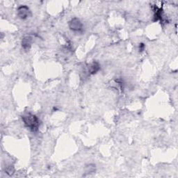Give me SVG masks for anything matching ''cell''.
Returning <instances> with one entry per match:
<instances>
[{
  "mask_svg": "<svg viewBox=\"0 0 178 178\" xmlns=\"http://www.w3.org/2000/svg\"><path fill=\"white\" fill-rule=\"evenodd\" d=\"M24 124L26 128L31 132H36L39 128L40 121L36 116L31 113L24 114L22 117Z\"/></svg>",
  "mask_w": 178,
  "mask_h": 178,
  "instance_id": "6da1fadb",
  "label": "cell"
},
{
  "mask_svg": "<svg viewBox=\"0 0 178 178\" xmlns=\"http://www.w3.org/2000/svg\"><path fill=\"white\" fill-rule=\"evenodd\" d=\"M17 15L18 18H20L21 20H26L31 16V13L28 6L26 5H22L18 8Z\"/></svg>",
  "mask_w": 178,
  "mask_h": 178,
  "instance_id": "3957f363",
  "label": "cell"
},
{
  "mask_svg": "<svg viewBox=\"0 0 178 178\" xmlns=\"http://www.w3.org/2000/svg\"><path fill=\"white\" fill-rule=\"evenodd\" d=\"M91 166H92V165L90 164V165H88V166L86 167V168H87L86 173H91L92 172H93V171L95 170V166H94V165L93 166V167H91Z\"/></svg>",
  "mask_w": 178,
  "mask_h": 178,
  "instance_id": "52a82bcc",
  "label": "cell"
},
{
  "mask_svg": "<svg viewBox=\"0 0 178 178\" xmlns=\"http://www.w3.org/2000/svg\"><path fill=\"white\" fill-rule=\"evenodd\" d=\"M139 48H140V50H141V51H143L145 48V45L144 44H141L139 45Z\"/></svg>",
  "mask_w": 178,
  "mask_h": 178,
  "instance_id": "ba28073f",
  "label": "cell"
},
{
  "mask_svg": "<svg viewBox=\"0 0 178 178\" xmlns=\"http://www.w3.org/2000/svg\"><path fill=\"white\" fill-rule=\"evenodd\" d=\"M33 43L32 38L30 36L24 37L22 40V47L25 51H29L31 47V45Z\"/></svg>",
  "mask_w": 178,
  "mask_h": 178,
  "instance_id": "277c9868",
  "label": "cell"
},
{
  "mask_svg": "<svg viewBox=\"0 0 178 178\" xmlns=\"http://www.w3.org/2000/svg\"><path fill=\"white\" fill-rule=\"evenodd\" d=\"M68 26L69 28L71 29V30L74 31V32H81V31H83L84 28V25L82 24V22L77 18L71 19V20L68 23Z\"/></svg>",
  "mask_w": 178,
  "mask_h": 178,
  "instance_id": "7a4b0ae2",
  "label": "cell"
},
{
  "mask_svg": "<svg viewBox=\"0 0 178 178\" xmlns=\"http://www.w3.org/2000/svg\"><path fill=\"white\" fill-rule=\"evenodd\" d=\"M14 171H15L14 168L11 166H9L8 167H6V173L8 174L9 175H12L14 173Z\"/></svg>",
  "mask_w": 178,
  "mask_h": 178,
  "instance_id": "8992f818",
  "label": "cell"
},
{
  "mask_svg": "<svg viewBox=\"0 0 178 178\" xmlns=\"http://www.w3.org/2000/svg\"><path fill=\"white\" fill-rule=\"evenodd\" d=\"M100 69V65L99 63L97 62H93L91 64L89 65L88 68V71L89 74L94 75L95 73H97V72L99 71Z\"/></svg>",
  "mask_w": 178,
  "mask_h": 178,
  "instance_id": "5b68a950",
  "label": "cell"
}]
</instances>
